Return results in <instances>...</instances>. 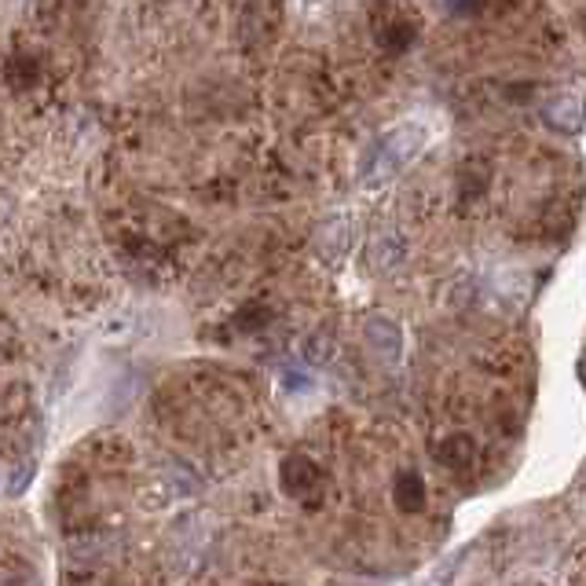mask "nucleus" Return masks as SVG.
Segmentation results:
<instances>
[{
  "mask_svg": "<svg viewBox=\"0 0 586 586\" xmlns=\"http://www.w3.org/2000/svg\"><path fill=\"white\" fill-rule=\"evenodd\" d=\"M319 481H323V473H319V466L312 458L305 455H290L283 466V487L290 492L294 498H308L319 492Z\"/></svg>",
  "mask_w": 586,
  "mask_h": 586,
  "instance_id": "nucleus-1",
  "label": "nucleus"
},
{
  "mask_svg": "<svg viewBox=\"0 0 586 586\" xmlns=\"http://www.w3.org/2000/svg\"><path fill=\"white\" fill-rule=\"evenodd\" d=\"M392 495H397V506L403 514H422L429 506V487H425L418 469H400L397 484H392Z\"/></svg>",
  "mask_w": 586,
  "mask_h": 586,
  "instance_id": "nucleus-2",
  "label": "nucleus"
},
{
  "mask_svg": "<svg viewBox=\"0 0 586 586\" xmlns=\"http://www.w3.org/2000/svg\"><path fill=\"white\" fill-rule=\"evenodd\" d=\"M378 41L386 45L389 51H403L414 41V23H407L403 15H397V19H389V23H381V30H378Z\"/></svg>",
  "mask_w": 586,
  "mask_h": 586,
  "instance_id": "nucleus-3",
  "label": "nucleus"
}]
</instances>
